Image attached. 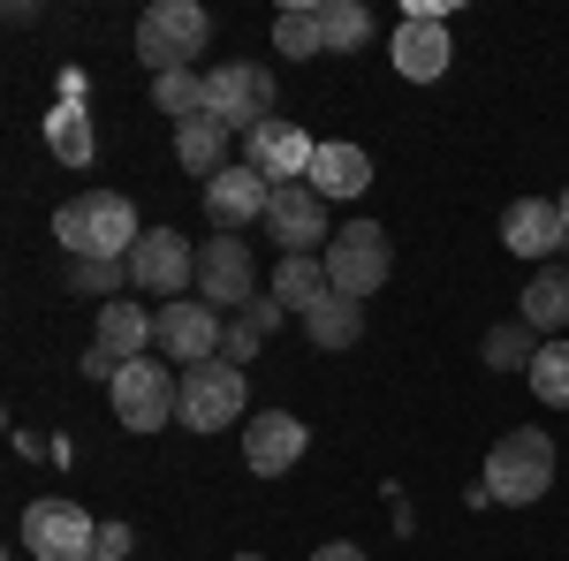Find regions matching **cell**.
Returning <instances> with one entry per match:
<instances>
[{"label":"cell","mask_w":569,"mask_h":561,"mask_svg":"<svg viewBox=\"0 0 569 561\" xmlns=\"http://www.w3.org/2000/svg\"><path fill=\"white\" fill-rule=\"evenodd\" d=\"M137 206L130 198H114V190H84V198H69L61 213H53V243L69 251V259H130L137 251Z\"/></svg>","instance_id":"cell-1"},{"label":"cell","mask_w":569,"mask_h":561,"mask_svg":"<svg viewBox=\"0 0 569 561\" xmlns=\"http://www.w3.org/2000/svg\"><path fill=\"white\" fill-rule=\"evenodd\" d=\"M479 485L501 501V509H525V501H539L547 485H555V440L539 425H517L493 440V455H486Z\"/></svg>","instance_id":"cell-2"},{"label":"cell","mask_w":569,"mask_h":561,"mask_svg":"<svg viewBox=\"0 0 569 561\" xmlns=\"http://www.w3.org/2000/svg\"><path fill=\"white\" fill-rule=\"evenodd\" d=\"M206 46H213V16L198 0H152L137 16V61H152V77L206 61Z\"/></svg>","instance_id":"cell-3"},{"label":"cell","mask_w":569,"mask_h":561,"mask_svg":"<svg viewBox=\"0 0 569 561\" xmlns=\"http://www.w3.org/2000/svg\"><path fill=\"white\" fill-rule=\"evenodd\" d=\"M388 273H395V251H388V228L380 220H350L335 243H327V281H335V297H380L388 289Z\"/></svg>","instance_id":"cell-4"},{"label":"cell","mask_w":569,"mask_h":561,"mask_svg":"<svg viewBox=\"0 0 569 561\" xmlns=\"http://www.w3.org/2000/svg\"><path fill=\"white\" fill-rule=\"evenodd\" d=\"M206 114H213L220 130H259V122H273V69H259V61H220V69H206Z\"/></svg>","instance_id":"cell-5"},{"label":"cell","mask_w":569,"mask_h":561,"mask_svg":"<svg viewBox=\"0 0 569 561\" xmlns=\"http://www.w3.org/2000/svg\"><path fill=\"white\" fill-rule=\"evenodd\" d=\"M243 410H251V388H243V372L236 364H190L182 372V425L190 432H220V425H243Z\"/></svg>","instance_id":"cell-6"},{"label":"cell","mask_w":569,"mask_h":561,"mask_svg":"<svg viewBox=\"0 0 569 561\" xmlns=\"http://www.w3.org/2000/svg\"><path fill=\"white\" fill-rule=\"evenodd\" d=\"M23 554L39 561H99V523L77 501H31L23 509Z\"/></svg>","instance_id":"cell-7"},{"label":"cell","mask_w":569,"mask_h":561,"mask_svg":"<svg viewBox=\"0 0 569 561\" xmlns=\"http://www.w3.org/2000/svg\"><path fill=\"white\" fill-rule=\"evenodd\" d=\"M107 394H114V418H122L130 432H160L182 410V380H168V364H152V357L122 364Z\"/></svg>","instance_id":"cell-8"},{"label":"cell","mask_w":569,"mask_h":561,"mask_svg":"<svg viewBox=\"0 0 569 561\" xmlns=\"http://www.w3.org/2000/svg\"><path fill=\"white\" fill-rule=\"evenodd\" d=\"M130 289L176 303L182 289H198V251L182 243L176 228H144V236H137V251H130Z\"/></svg>","instance_id":"cell-9"},{"label":"cell","mask_w":569,"mask_h":561,"mask_svg":"<svg viewBox=\"0 0 569 561\" xmlns=\"http://www.w3.org/2000/svg\"><path fill=\"white\" fill-rule=\"evenodd\" d=\"M220 334H228V327H220L213 303L176 297V303H160V311H152V349H168V364H182V372H190V364H213Z\"/></svg>","instance_id":"cell-10"},{"label":"cell","mask_w":569,"mask_h":561,"mask_svg":"<svg viewBox=\"0 0 569 561\" xmlns=\"http://www.w3.org/2000/svg\"><path fill=\"white\" fill-rule=\"evenodd\" d=\"M251 297H259V259H251V243H236V236L198 243V303H228V311H243Z\"/></svg>","instance_id":"cell-11"},{"label":"cell","mask_w":569,"mask_h":561,"mask_svg":"<svg viewBox=\"0 0 569 561\" xmlns=\"http://www.w3.org/2000/svg\"><path fill=\"white\" fill-rule=\"evenodd\" d=\"M266 228H273L281 259H311V243H335V236H327V198H319L311 182H281L273 206H266Z\"/></svg>","instance_id":"cell-12"},{"label":"cell","mask_w":569,"mask_h":561,"mask_svg":"<svg viewBox=\"0 0 569 561\" xmlns=\"http://www.w3.org/2000/svg\"><path fill=\"white\" fill-rule=\"evenodd\" d=\"M311 448V425L305 418H289V410H259V418H243V463L259 478H281L297 471Z\"/></svg>","instance_id":"cell-13"},{"label":"cell","mask_w":569,"mask_h":561,"mask_svg":"<svg viewBox=\"0 0 569 561\" xmlns=\"http://www.w3.org/2000/svg\"><path fill=\"white\" fill-rule=\"evenodd\" d=\"M311 152H319V137H305L297 122H281V114L243 137V168H259L273 190H281V182H305V174H311Z\"/></svg>","instance_id":"cell-14"},{"label":"cell","mask_w":569,"mask_h":561,"mask_svg":"<svg viewBox=\"0 0 569 561\" xmlns=\"http://www.w3.org/2000/svg\"><path fill=\"white\" fill-rule=\"evenodd\" d=\"M266 206H273V182H266L259 168H243V160L206 182V213H213L220 236H236L243 220H266Z\"/></svg>","instance_id":"cell-15"},{"label":"cell","mask_w":569,"mask_h":561,"mask_svg":"<svg viewBox=\"0 0 569 561\" xmlns=\"http://www.w3.org/2000/svg\"><path fill=\"white\" fill-rule=\"evenodd\" d=\"M501 243H509L517 259H555V251L569 243L562 198H517V206L501 213Z\"/></svg>","instance_id":"cell-16"},{"label":"cell","mask_w":569,"mask_h":561,"mask_svg":"<svg viewBox=\"0 0 569 561\" xmlns=\"http://www.w3.org/2000/svg\"><path fill=\"white\" fill-rule=\"evenodd\" d=\"M448 61H456L448 23H440V16H402V31H395V69H402L410 84H433V77H448Z\"/></svg>","instance_id":"cell-17"},{"label":"cell","mask_w":569,"mask_h":561,"mask_svg":"<svg viewBox=\"0 0 569 561\" xmlns=\"http://www.w3.org/2000/svg\"><path fill=\"white\" fill-rule=\"evenodd\" d=\"M319 198H365L372 190V160H365V144H342V137H327L319 152H311V174H305Z\"/></svg>","instance_id":"cell-18"},{"label":"cell","mask_w":569,"mask_h":561,"mask_svg":"<svg viewBox=\"0 0 569 561\" xmlns=\"http://www.w3.org/2000/svg\"><path fill=\"white\" fill-rule=\"evenodd\" d=\"M517 303H525L517 319H525L531 334H555V342H562V327H569V266H539Z\"/></svg>","instance_id":"cell-19"},{"label":"cell","mask_w":569,"mask_h":561,"mask_svg":"<svg viewBox=\"0 0 569 561\" xmlns=\"http://www.w3.org/2000/svg\"><path fill=\"white\" fill-rule=\"evenodd\" d=\"M99 349L114 357V364H137L144 349H152V311L130 297H114V303H99Z\"/></svg>","instance_id":"cell-20"},{"label":"cell","mask_w":569,"mask_h":561,"mask_svg":"<svg viewBox=\"0 0 569 561\" xmlns=\"http://www.w3.org/2000/svg\"><path fill=\"white\" fill-rule=\"evenodd\" d=\"M46 152H53L61 168H91V152H99V137H91V114H84V99H61V107L46 114Z\"/></svg>","instance_id":"cell-21"},{"label":"cell","mask_w":569,"mask_h":561,"mask_svg":"<svg viewBox=\"0 0 569 561\" xmlns=\"http://www.w3.org/2000/svg\"><path fill=\"white\" fill-rule=\"evenodd\" d=\"M273 53H281V61H319V53H327V16H319V0H297V8L273 16Z\"/></svg>","instance_id":"cell-22"},{"label":"cell","mask_w":569,"mask_h":561,"mask_svg":"<svg viewBox=\"0 0 569 561\" xmlns=\"http://www.w3.org/2000/svg\"><path fill=\"white\" fill-rule=\"evenodd\" d=\"M176 160L198 174V182H213L220 168H236V160H228V130H220L213 114H198V122H176Z\"/></svg>","instance_id":"cell-23"},{"label":"cell","mask_w":569,"mask_h":561,"mask_svg":"<svg viewBox=\"0 0 569 561\" xmlns=\"http://www.w3.org/2000/svg\"><path fill=\"white\" fill-rule=\"evenodd\" d=\"M273 297L289 303V311H319V303L335 297L327 259H281V266H273Z\"/></svg>","instance_id":"cell-24"},{"label":"cell","mask_w":569,"mask_h":561,"mask_svg":"<svg viewBox=\"0 0 569 561\" xmlns=\"http://www.w3.org/2000/svg\"><path fill=\"white\" fill-rule=\"evenodd\" d=\"M305 334L319 349H350L357 334H365V303H350V297H327L319 311H305Z\"/></svg>","instance_id":"cell-25"},{"label":"cell","mask_w":569,"mask_h":561,"mask_svg":"<svg viewBox=\"0 0 569 561\" xmlns=\"http://www.w3.org/2000/svg\"><path fill=\"white\" fill-rule=\"evenodd\" d=\"M152 107L176 114V122H198V114H206V77H198V69H168V77H152Z\"/></svg>","instance_id":"cell-26"},{"label":"cell","mask_w":569,"mask_h":561,"mask_svg":"<svg viewBox=\"0 0 569 561\" xmlns=\"http://www.w3.org/2000/svg\"><path fill=\"white\" fill-rule=\"evenodd\" d=\"M319 16H327V53H357L372 39V8L365 0H319Z\"/></svg>","instance_id":"cell-27"},{"label":"cell","mask_w":569,"mask_h":561,"mask_svg":"<svg viewBox=\"0 0 569 561\" xmlns=\"http://www.w3.org/2000/svg\"><path fill=\"white\" fill-rule=\"evenodd\" d=\"M493 372H531V357H539V342H531V327L525 319H501L493 334H486V349H479Z\"/></svg>","instance_id":"cell-28"},{"label":"cell","mask_w":569,"mask_h":561,"mask_svg":"<svg viewBox=\"0 0 569 561\" xmlns=\"http://www.w3.org/2000/svg\"><path fill=\"white\" fill-rule=\"evenodd\" d=\"M122 281H130V259H69V289L91 303H114Z\"/></svg>","instance_id":"cell-29"},{"label":"cell","mask_w":569,"mask_h":561,"mask_svg":"<svg viewBox=\"0 0 569 561\" xmlns=\"http://www.w3.org/2000/svg\"><path fill=\"white\" fill-rule=\"evenodd\" d=\"M531 394L547 410H569V342H539V357H531Z\"/></svg>","instance_id":"cell-30"},{"label":"cell","mask_w":569,"mask_h":561,"mask_svg":"<svg viewBox=\"0 0 569 561\" xmlns=\"http://www.w3.org/2000/svg\"><path fill=\"white\" fill-rule=\"evenodd\" d=\"M259 342H266V327L251 319V311H236V319H228V334H220V364H236V372H243V364L259 357Z\"/></svg>","instance_id":"cell-31"},{"label":"cell","mask_w":569,"mask_h":561,"mask_svg":"<svg viewBox=\"0 0 569 561\" xmlns=\"http://www.w3.org/2000/svg\"><path fill=\"white\" fill-rule=\"evenodd\" d=\"M77 372H84V380H107V388H114V372H122V364H114L107 349L91 342V349H84V364H77Z\"/></svg>","instance_id":"cell-32"},{"label":"cell","mask_w":569,"mask_h":561,"mask_svg":"<svg viewBox=\"0 0 569 561\" xmlns=\"http://www.w3.org/2000/svg\"><path fill=\"white\" fill-rule=\"evenodd\" d=\"M99 554H107V561L130 554V523H107V531H99Z\"/></svg>","instance_id":"cell-33"},{"label":"cell","mask_w":569,"mask_h":561,"mask_svg":"<svg viewBox=\"0 0 569 561\" xmlns=\"http://www.w3.org/2000/svg\"><path fill=\"white\" fill-rule=\"evenodd\" d=\"M311 561H365V547H350V539H335V547H319Z\"/></svg>","instance_id":"cell-34"},{"label":"cell","mask_w":569,"mask_h":561,"mask_svg":"<svg viewBox=\"0 0 569 561\" xmlns=\"http://www.w3.org/2000/svg\"><path fill=\"white\" fill-rule=\"evenodd\" d=\"M236 561H266V554H236Z\"/></svg>","instance_id":"cell-35"},{"label":"cell","mask_w":569,"mask_h":561,"mask_svg":"<svg viewBox=\"0 0 569 561\" xmlns=\"http://www.w3.org/2000/svg\"><path fill=\"white\" fill-rule=\"evenodd\" d=\"M562 220H569V190H562Z\"/></svg>","instance_id":"cell-36"},{"label":"cell","mask_w":569,"mask_h":561,"mask_svg":"<svg viewBox=\"0 0 569 561\" xmlns=\"http://www.w3.org/2000/svg\"><path fill=\"white\" fill-rule=\"evenodd\" d=\"M99 561H107V554H99Z\"/></svg>","instance_id":"cell-37"}]
</instances>
